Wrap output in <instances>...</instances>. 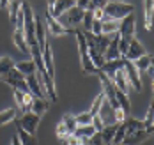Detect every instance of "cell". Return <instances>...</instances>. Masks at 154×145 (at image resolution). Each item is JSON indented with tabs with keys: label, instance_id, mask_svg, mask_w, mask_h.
Returning <instances> with one entry per match:
<instances>
[{
	"label": "cell",
	"instance_id": "obj_46",
	"mask_svg": "<svg viewBox=\"0 0 154 145\" xmlns=\"http://www.w3.org/2000/svg\"><path fill=\"white\" fill-rule=\"evenodd\" d=\"M7 4H9V0H0V7H7Z\"/></svg>",
	"mask_w": 154,
	"mask_h": 145
},
{
	"label": "cell",
	"instance_id": "obj_48",
	"mask_svg": "<svg viewBox=\"0 0 154 145\" xmlns=\"http://www.w3.org/2000/svg\"><path fill=\"white\" fill-rule=\"evenodd\" d=\"M80 145H85V143H83V142H82V143H80Z\"/></svg>",
	"mask_w": 154,
	"mask_h": 145
},
{
	"label": "cell",
	"instance_id": "obj_47",
	"mask_svg": "<svg viewBox=\"0 0 154 145\" xmlns=\"http://www.w3.org/2000/svg\"><path fill=\"white\" fill-rule=\"evenodd\" d=\"M112 145H124V143H112Z\"/></svg>",
	"mask_w": 154,
	"mask_h": 145
},
{
	"label": "cell",
	"instance_id": "obj_16",
	"mask_svg": "<svg viewBox=\"0 0 154 145\" xmlns=\"http://www.w3.org/2000/svg\"><path fill=\"white\" fill-rule=\"evenodd\" d=\"M121 67H124V59H122V57H121V59H115V60H106L105 64L99 67V71H101V73H105L108 78H113L115 71H117V69H121Z\"/></svg>",
	"mask_w": 154,
	"mask_h": 145
},
{
	"label": "cell",
	"instance_id": "obj_30",
	"mask_svg": "<svg viewBox=\"0 0 154 145\" xmlns=\"http://www.w3.org/2000/svg\"><path fill=\"white\" fill-rule=\"evenodd\" d=\"M16 120V110L14 108H7L4 112H0V126H5L9 122Z\"/></svg>",
	"mask_w": 154,
	"mask_h": 145
},
{
	"label": "cell",
	"instance_id": "obj_11",
	"mask_svg": "<svg viewBox=\"0 0 154 145\" xmlns=\"http://www.w3.org/2000/svg\"><path fill=\"white\" fill-rule=\"evenodd\" d=\"M41 53H43V64H45V69H46V74L50 78H53L55 76V67H53V53H51L50 39H46V44L41 50Z\"/></svg>",
	"mask_w": 154,
	"mask_h": 145
},
{
	"label": "cell",
	"instance_id": "obj_27",
	"mask_svg": "<svg viewBox=\"0 0 154 145\" xmlns=\"http://www.w3.org/2000/svg\"><path fill=\"white\" fill-rule=\"evenodd\" d=\"M152 120H154V108H152V103H151V106L147 108V115H145V119L142 120V122H143V129H145L151 136H152V131H154Z\"/></svg>",
	"mask_w": 154,
	"mask_h": 145
},
{
	"label": "cell",
	"instance_id": "obj_29",
	"mask_svg": "<svg viewBox=\"0 0 154 145\" xmlns=\"http://www.w3.org/2000/svg\"><path fill=\"white\" fill-rule=\"evenodd\" d=\"M133 64H135V67H137L138 71H147V67L152 64V55H147V53H145V55H142L140 59H137Z\"/></svg>",
	"mask_w": 154,
	"mask_h": 145
},
{
	"label": "cell",
	"instance_id": "obj_15",
	"mask_svg": "<svg viewBox=\"0 0 154 145\" xmlns=\"http://www.w3.org/2000/svg\"><path fill=\"white\" fill-rule=\"evenodd\" d=\"M115 59H121V51H119V34H113L110 43H108V48L105 51V60H115Z\"/></svg>",
	"mask_w": 154,
	"mask_h": 145
},
{
	"label": "cell",
	"instance_id": "obj_41",
	"mask_svg": "<svg viewBox=\"0 0 154 145\" xmlns=\"http://www.w3.org/2000/svg\"><path fill=\"white\" fill-rule=\"evenodd\" d=\"M92 126L96 131H101V129L105 128V122H103V117H99V115H94L92 117Z\"/></svg>",
	"mask_w": 154,
	"mask_h": 145
},
{
	"label": "cell",
	"instance_id": "obj_43",
	"mask_svg": "<svg viewBox=\"0 0 154 145\" xmlns=\"http://www.w3.org/2000/svg\"><path fill=\"white\" fill-rule=\"evenodd\" d=\"M108 4V0H91V5H89V11H92V9H96V7H105Z\"/></svg>",
	"mask_w": 154,
	"mask_h": 145
},
{
	"label": "cell",
	"instance_id": "obj_36",
	"mask_svg": "<svg viewBox=\"0 0 154 145\" xmlns=\"http://www.w3.org/2000/svg\"><path fill=\"white\" fill-rule=\"evenodd\" d=\"M124 136H126V124L121 122V124H117V129H115V134H113L112 143H122Z\"/></svg>",
	"mask_w": 154,
	"mask_h": 145
},
{
	"label": "cell",
	"instance_id": "obj_20",
	"mask_svg": "<svg viewBox=\"0 0 154 145\" xmlns=\"http://www.w3.org/2000/svg\"><path fill=\"white\" fill-rule=\"evenodd\" d=\"M119 27H121V20L105 18V20L101 21V34H105V35H113V34L119 32Z\"/></svg>",
	"mask_w": 154,
	"mask_h": 145
},
{
	"label": "cell",
	"instance_id": "obj_32",
	"mask_svg": "<svg viewBox=\"0 0 154 145\" xmlns=\"http://www.w3.org/2000/svg\"><path fill=\"white\" fill-rule=\"evenodd\" d=\"M14 64L16 62L11 57H0V76L5 74V73H9L11 69H14Z\"/></svg>",
	"mask_w": 154,
	"mask_h": 145
},
{
	"label": "cell",
	"instance_id": "obj_7",
	"mask_svg": "<svg viewBox=\"0 0 154 145\" xmlns=\"http://www.w3.org/2000/svg\"><path fill=\"white\" fill-rule=\"evenodd\" d=\"M35 76H37L39 83L43 85V90H45L46 97H50V99L55 103V101H57V90H55V81H53V78H50V76H48L45 69L35 71Z\"/></svg>",
	"mask_w": 154,
	"mask_h": 145
},
{
	"label": "cell",
	"instance_id": "obj_45",
	"mask_svg": "<svg viewBox=\"0 0 154 145\" xmlns=\"http://www.w3.org/2000/svg\"><path fill=\"white\" fill-rule=\"evenodd\" d=\"M11 145H21V143H20V138H18V134H16V136H13V142H11Z\"/></svg>",
	"mask_w": 154,
	"mask_h": 145
},
{
	"label": "cell",
	"instance_id": "obj_40",
	"mask_svg": "<svg viewBox=\"0 0 154 145\" xmlns=\"http://www.w3.org/2000/svg\"><path fill=\"white\" fill-rule=\"evenodd\" d=\"M113 119H115L117 124H121V122H124V120L128 119V113L124 112L122 108H115V110H113Z\"/></svg>",
	"mask_w": 154,
	"mask_h": 145
},
{
	"label": "cell",
	"instance_id": "obj_17",
	"mask_svg": "<svg viewBox=\"0 0 154 145\" xmlns=\"http://www.w3.org/2000/svg\"><path fill=\"white\" fill-rule=\"evenodd\" d=\"M46 30L51 35H64V34H73L71 30H67V29H64L60 23L55 20V18H51L50 14L46 13Z\"/></svg>",
	"mask_w": 154,
	"mask_h": 145
},
{
	"label": "cell",
	"instance_id": "obj_13",
	"mask_svg": "<svg viewBox=\"0 0 154 145\" xmlns=\"http://www.w3.org/2000/svg\"><path fill=\"white\" fill-rule=\"evenodd\" d=\"M151 134L145 131V129H138V131H133V133H128L124 136L122 143L124 145H140L142 142H145Z\"/></svg>",
	"mask_w": 154,
	"mask_h": 145
},
{
	"label": "cell",
	"instance_id": "obj_37",
	"mask_svg": "<svg viewBox=\"0 0 154 145\" xmlns=\"http://www.w3.org/2000/svg\"><path fill=\"white\" fill-rule=\"evenodd\" d=\"M103 103H105V96H103V92L101 94H97V97L94 99V103H92V106H91V110H89V113L91 115H97L99 113V110H101V106H103Z\"/></svg>",
	"mask_w": 154,
	"mask_h": 145
},
{
	"label": "cell",
	"instance_id": "obj_44",
	"mask_svg": "<svg viewBox=\"0 0 154 145\" xmlns=\"http://www.w3.org/2000/svg\"><path fill=\"white\" fill-rule=\"evenodd\" d=\"M75 5L80 7V9H83V11H87L89 5H91V0H75Z\"/></svg>",
	"mask_w": 154,
	"mask_h": 145
},
{
	"label": "cell",
	"instance_id": "obj_39",
	"mask_svg": "<svg viewBox=\"0 0 154 145\" xmlns=\"http://www.w3.org/2000/svg\"><path fill=\"white\" fill-rule=\"evenodd\" d=\"M57 136H59V140H60L62 143H64V142H66V138L69 136V133H67V129H66V126H64V122H62V120L57 124Z\"/></svg>",
	"mask_w": 154,
	"mask_h": 145
},
{
	"label": "cell",
	"instance_id": "obj_9",
	"mask_svg": "<svg viewBox=\"0 0 154 145\" xmlns=\"http://www.w3.org/2000/svg\"><path fill=\"white\" fill-rule=\"evenodd\" d=\"M119 35L126 39H133L135 37V14H128L126 18L121 20V27H119Z\"/></svg>",
	"mask_w": 154,
	"mask_h": 145
},
{
	"label": "cell",
	"instance_id": "obj_28",
	"mask_svg": "<svg viewBox=\"0 0 154 145\" xmlns=\"http://www.w3.org/2000/svg\"><path fill=\"white\" fill-rule=\"evenodd\" d=\"M7 7H9V21L14 25L16 16H18V13H20V7H21V0H9Z\"/></svg>",
	"mask_w": 154,
	"mask_h": 145
},
{
	"label": "cell",
	"instance_id": "obj_25",
	"mask_svg": "<svg viewBox=\"0 0 154 145\" xmlns=\"http://www.w3.org/2000/svg\"><path fill=\"white\" fill-rule=\"evenodd\" d=\"M94 133H96V129H94L92 124H87V126H76V129H75V136H78V138H82V140H87V138H91Z\"/></svg>",
	"mask_w": 154,
	"mask_h": 145
},
{
	"label": "cell",
	"instance_id": "obj_12",
	"mask_svg": "<svg viewBox=\"0 0 154 145\" xmlns=\"http://www.w3.org/2000/svg\"><path fill=\"white\" fill-rule=\"evenodd\" d=\"M34 34H35V41H37V46L43 50L45 44H46V39H48V34H46V29L41 21V18L35 16L34 18Z\"/></svg>",
	"mask_w": 154,
	"mask_h": 145
},
{
	"label": "cell",
	"instance_id": "obj_8",
	"mask_svg": "<svg viewBox=\"0 0 154 145\" xmlns=\"http://www.w3.org/2000/svg\"><path fill=\"white\" fill-rule=\"evenodd\" d=\"M147 51H145V48H143V44L140 43L137 37H133L131 41H129V46H128V51L124 53L122 59H126V60H131V62H135L137 59H140L142 55H145Z\"/></svg>",
	"mask_w": 154,
	"mask_h": 145
},
{
	"label": "cell",
	"instance_id": "obj_14",
	"mask_svg": "<svg viewBox=\"0 0 154 145\" xmlns=\"http://www.w3.org/2000/svg\"><path fill=\"white\" fill-rule=\"evenodd\" d=\"M112 81H113V85H115L117 90H121V92H124V94L129 92V83H128V78H126V71H124V67H121V69L115 71V74H113Z\"/></svg>",
	"mask_w": 154,
	"mask_h": 145
},
{
	"label": "cell",
	"instance_id": "obj_18",
	"mask_svg": "<svg viewBox=\"0 0 154 145\" xmlns=\"http://www.w3.org/2000/svg\"><path fill=\"white\" fill-rule=\"evenodd\" d=\"M25 80H27L29 90H30V94H32L34 97H46L45 90H43V85L39 83V80H37V76H35V74H30V76H27Z\"/></svg>",
	"mask_w": 154,
	"mask_h": 145
},
{
	"label": "cell",
	"instance_id": "obj_22",
	"mask_svg": "<svg viewBox=\"0 0 154 145\" xmlns=\"http://www.w3.org/2000/svg\"><path fill=\"white\" fill-rule=\"evenodd\" d=\"M13 41H14L16 48L20 50V51H30L29 44H27V39H25V34H23V30H18V29H14Z\"/></svg>",
	"mask_w": 154,
	"mask_h": 145
},
{
	"label": "cell",
	"instance_id": "obj_24",
	"mask_svg": "<svg viewBox=\"0 0 154 145\" xmlns=\"http://www.w3.org/2000/svg\"><path fill=\"white\" fill-rule=\"evenodd\" d=\"M115 129H117V122H115V124H105V128L99 131L103 143H112L113 134H115Z\"/></svg>",
	"mask_w": 154,
	"mask_h": 145
},
{
	"label": "cell",
	"instance_id": "obj_3",
	"mask_svg": "<svg viewBox=\"0 0 154 145\" xmlns=\"http://www.w3.org/2000/svg\"><path fill=\"white\" fill-rule=\"evenodd\" d=\"M83 9H80V7H76V5H73L69 11H66L64 14H60V16L57 18V21L60 23L64 29H67V30H75V29H78V25H82V20H83Z\"/></svg>",
	"mask_w": 154,
	"mask_h": 145
},
{
	"label": "cell",
	"instance_id": "obj_33",
	"mask_svg": "<svg viewBox=\"0 0 154 145\" xmlns=\"http://www.w3.org/2000/svg\"><path fill=\"white\" fill-rule=\"evenodd\" d=\"M124 124H126V134L133 133V131H138V129H143V122L137 120V119H126Z\"/></svg>",
	"mask_w": 154,
	"mask_h": 145
},
{
	"label": "cell",
	"instance_id": "obj_21",
	"mask_svg": "<svg viewBox=\"0 0 154 145\" xmlns=\"http://www.w3.org/2000/svg\"><path fill=\"white\" fill-rule=\"evenodd\" d=\"M14 67L27 78V76H30V74H35V64H34V60H21V62H16Z\"/></svg>",
	"mask_w": 154,
	"mask_h": 145
},
{
	"label": "cell",
	"instance_id": "obj_34",
	"mask_svg": "<svg viewBox=\"0 0 154 145\" xmlns=\"http://www.w3.org/2000/svg\"><path fill=\"white\" fill-rule=\"evenodd\" d=\"M62 122H64V126L67 129V133L69 134H73L75 133V129H76V120H75V115H69V113H66L64 117H62Z\"/></svg>",
	"mask_w": 154,
	"mask_h": 145
},
{
	"label": "cell",
	"instance_id": "obj_42",
	"mask_svg": "<svg viewBox=\"0 0 154 145\" xmlns=\"http://www.w3.org/2000/svg\"><path fill=\"white\" fill-rule=\"evenodd\" d=\"M92 18L96 20V21H103V20H105V11H103L101 7L92 9Z\"/></svg>",
	"mask_w": 154,
	"mask_h": 145
},
{
	"label": "cell",
	"instance_id": "obj_5",
	"mask_svg": "<svg viewBox=\"0 0 154 145\" xmlns=\"http://www.w3.org/2000/svg\"><path fill=\"white\" fill-rule=\"evenodd\" d=\"M39 120H41L39 115H35V113H32V112H25L21 115V119H16V126H20L23 131H27L29 134H35L37 133V126H39Z\"/></svg>",
	"mask_w": 154,
	"mask_h": 145
},
{
	"label": "cell",
	"instance_id": "obj_35",
	"mask_svg": "<svg viewBox=\"0 0 154 145\" xmlns=\"http://www.w3.org/2000/svg\"><path fill=\"white\" fill-rule=\"evenodd\" d=\"M92 23H94V18H92V11H85L83 13V20H82V25H83V32H91L92 30Z\"/></svg>",
	"mask_w": 154,
	"mask_h": 145
},
{
	"label": "cell",
	"instance_id": "obj_31",
	"mask_svg": "<svg viewBox=\"0 0 154 145\" xmlns=\"http://www.w3.org/2000/svg\"><path fill=\"white\" fill-rule=\"evenodd\" d=\"M152 5L154 0H145V29H152Z\"/></svg>",
	"mask_w": 154,
	"mask_h": 145
},
{
	"label": "cell",
	"instance_id": "obj_19",
	"mask_svg": "<svg viewBox=\"0 0 154 145\" xmlns=\"http://www.w3.org/2000/svg\"><path fill=\"white\" fill-rule=\"evenodd\" d=\"M48 108H50V103L46 101V97H34V99H32V104H30L32 113L43 117V115L48 112Z\"/></svg>",
	"mask_w": 154,
	"mask_h": 145
},
{
	"label": "cell",
	"instance_id": "obj_1",
	"mask_svg": "<svg viewBox=\"0 0 154 145\" xmlns=\"http://www.w3.org/2000/svg\"><path fill=\"white\" fill-rule=\"evenodd\" d=\"M73 34L76 35L78 41V50H80V62H82V69L85 74H96L99 69H96V65L92 64L91 57H89V48H87V41H85V35H83V30L80 29H75Z\"/></svg>",
	"mask_w": 154,
	"mask_h": 145
},
{
	"label": "cell",
	"instance_id": "obj_38",
	"mask_svg": "<svg viewBox=\"0 0 154 145\" xmlns=\"http://www.w3.org/2000/svg\"><path fill=\"white\" fill-rule=\"evenodd\" d=\"M75 120L78 126H87V124H92V115L89 112L78 113V115H75Z\"/></svg>",
	"mask_w": 154,
	"mask_h": 145
},
{
	"label": "cell",
	"instance_id": "obj_23",
	"mask_svg": "<svg viewBox=\"0 0 154 145\" xmlns=\"http://www.w3.org/2000/svg\"><path fill=\"white\" fill-rule=\"evenodd\" d=\"M16 134H18L20 143L21 145H37V138H35V134H29L27 131H23L20 126H16Z\"/></svg>",
	"mask_w": 154,
	"mask_h": 145
},
{
	"label": "cell",
	"instance_id": "obj_26",
	"mask_svg": "<svg viewBox=\"0 0 154 145\" xmlns=\"http://www.w3.org/2000/svg\"><path fill=\"white\" fill-rule=\"evenodd\" d=\"M115 99L119 103V108H122L126 113H129V110H131V101H129L128 94H124L121 90H115Z\"/></svg>",
	"mask_w": 154,
	"mask_h": 145
},
{
	"label": "cell",
	"instance_id": "obj_4",
	"mask_svg": "<svg viewBox=\"0 0 154 145\" xmlns=\"http://www.w3.org/2000/svg\"><path fill=\"white\" fill-rule=\"evenodd\" d=\"M0 80L4 81V83H7L9 87H13L16 90H21V92H25V94H29L30 90H29V85H27V80H25V76L18 71V69H11L9 73H5V74H2L0 76Z\"/></svg>",
	"mask_w": 154,
	"mask_h": 145
},
{
	"label": "cell",
	"instance_id": "obj_10",
	"mask_svg": "<svg viewBox=\"0 0 154 145\" xmlns=\"http://www.w3.org/2000/svg\"><path fill=\"white\" fill-rule=\"evenodd\" d=\"M75 5V0H55V4L51 5V7H48V14L51 18H57L60 16V14H64L66 11H69L71 7Z\"/></svg>",
	"mask_w": 154,
	"mask_h": 145
},
{
	"label": "cell",
	"instance_id": "obj_2",
	"mask_svg": "<svg viewBox=\"0 0 154 145\" xmlns=\"http://www.w3.org/2000/svg\"><path fill=\"white\" fill-rule=\"evenodd\" d=\"M105 11V18L110 20H122L128 14L135 13V5L131 4H124V2H108L106 5L103 7Z\"/></svg>",
	"mask_w": 154,
	"mask_h": 145
},
{
	"label": "cell",
	"instance_id": "obj_6",
	"mask_svg": "<svg viewBox=\"0 0 154 145\" xmlns=\"http://www.w3.org/2000/svg\"><path fill=\"white\" fill-rule=\"evenodd\" d=\"M124 71H126V78H128L129 87H133L137 92H140L142 90V80H140V71L135 67V64L131 60L124 59Z\"/></svg>",
	"mask_w": 154,
	"mask_h": 145
}]
</instances>
